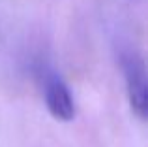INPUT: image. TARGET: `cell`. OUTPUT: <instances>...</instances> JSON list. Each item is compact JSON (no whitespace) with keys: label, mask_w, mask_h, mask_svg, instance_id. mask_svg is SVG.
I'll list each match as a JSON object with an SVG mask.
<instances>
[{"label":"cell","mask_w":148,"mask_h":147,"mask_svg":"<svg viewBox=\"0 0 148 147\" xmlns=\"http://www.w3.org/2000/svg\"><path fill=\"white\" fill-rule=\"evenodd\" d=\"M118 62L122 68L126 92L130 100L131 111L137 115L141 121L146 119V68L145 60L133 51V49L122 47L118 55Z\"/></svg>","instance_id":"2"},{"label":"cell","mask_w":148,"mask_h":147,"mask_svg":"<svg viewBox=\"0 0 148 147\" xmlns=\"http://www.w3.org/2000/svg\"><path fill=\"white\" fill-rule=\"evenodd\" d=\"M36 76H38V83L41 87V94H43L49 113L56 121H62V123L73 121L77 113L75 98H73L68 83L60 77V74L54 68L40 62L36 68Z\"/></svg>","instance_id":"1"}]
</instances>
